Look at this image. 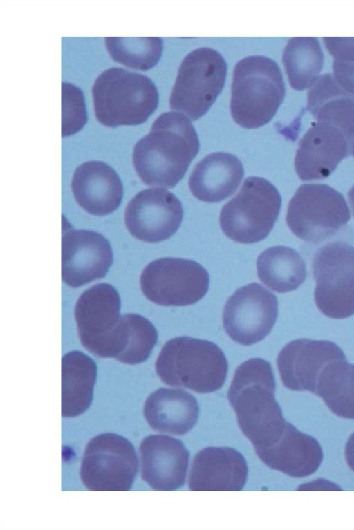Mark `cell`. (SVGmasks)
<instances>
[{
  "mask_svg": "<svg viewBox=\"0 0 354 530\" xmlns=\"http://www.w3.org/2000/svg\"><path fill=\"white\" fill-rule=\"evenodd\" d=\"M328 52L335 59L354 60V37H323Z\"/></svg>",
  "mask_w": 354,
  "mask_h": 530,
  "instance_id": "32",
  "label": "cell"
},
{
  "mask_svg": "<svg viewBox=\"0 0 354 530\" xmlns=\"http://www.w3.org/2000/svg\"><path fill=\"white\" fill-rule=\"evenodd\" d=\"M281 205V196L271 182L261 177H248L236 196L222 207L221 229L237 243L259 242L272 231Z\"/></svg>",
  "mask_w": 354,
  "mask_h": 530,
  "instance_id": "6",
  "label": "cell"
},
{
  "mask_svg": "<svg viewBox=\"0 0 354 530\" xmlns=\"http://www.w3.org/2000/svg\"><path fill=\"white\" fill-rule=\"evenodd\" d=\"M351 218L344 196L324 184H304L289 202L286 223L299 239L318 244L333 236Z\"/></svg>",
  "mask_w": 354,
  "mask_h": 530,
  "instance_id": "8",
  "label": "cell"
},
{
  "mask_svg": "<svg viewBox=\"0 0 354 530\" xmlns=\"http://www.w3.org/2000/svg\"><path fill=\"white\" fill-rule=\"evenodd\" d=\"M275 379L270 363L250 359L236 370L227 398L239 426L254 448L272 446L281 436L286 422L275 399Z\"/></svg>",
  "mask_w": 354,
  "mask_h": 530,
  "instance_id": "2",
  "label": "cell"
},
{
  "mask_svg": "<svg viewBox=\"0 0 354 530\" xmlns=\"http://www.w3.org/2000/svg\"><path fill=\"white\" fill-rule=\"evenodd\" d=\"M141 475L156 491H174L185 481L189 453L181 441L151 435L140 443Z\"/></svg>",
  "mask_w": 354,
  "mask_h": 530,
  "instance_id": "18",
  "label": "cell"
},
{
  "mask_svg": "<svg viewBox=\"0 0 354 530\" xmlns=\"http://www.w3.org/2000/svg\"><path fill=\"white\" fill-rule=\"evenodd\" d=\"M345 457L348 466L354 472V433L350 436L346 443Z\"/></svg>",
  "mask_w": 354,
  "mask_h": 530,
  "instance_id": "34",
  "label": "cell"
},
{
  "mask_svg": "<svg viewBox=\"0 0 354 530\" xmlns=\"http://www.w3.org/2000/svg\"><path fill=\"white\" fill-rule=\"evenodd\" d=\"M260 281L271 290L284 293L297 289L307 275L306 263L294 249L282 245L269 247L257 260Z\"/></svg>",
  "mask_w": 354,
  "mask_h": 530,
  "instance_id": "26",
  "label": "cell"
},
{
  "mask_svg": "<svg viewBox=\"0 0 354 530\" xmlns=\"http://www.w3.org/2000/svg\"><path fill=\"white\" fill-rule=\"evenodd\" d=\"M282 61L291 87L302 91L319 77L324 55L316 37H295L288 40Z\"/></svg>",
  "mask_w": 354,
  "mask_h": 530,
  "instance_id": "27",
  "label": "cell"
},
{
  "mask_svg": "<svg viewBox=\"0 0 354 530\" xmlns=\"http://www.w3.org/2000/svg\"><path fill=\"white\" fill-rule=\"evenodd\" d=\"M254 450L268 467L297 478L314 473L323 460L319 442L288 422L277 442L269 447Z\"/></svg>",
  "mask_w": 354,
  "mask_h": 530,
  "instance_id": "20",
  "label": "cell"
},
{
  "mask_svg": "<svg viewBox=\"0 0 354 530\" xmlns=\"http://www.w3.org/2000/svg\"><path fill=\"white\" fill-rule=\"evenodd\" d=\"M333 76L337 82L347 92L354 95V60L333 59Z\"/></svg>",
  "mask_w": 354,
  "mask_h": 530,
  "instance_id": "33",
  "label": "cell"
},
{
  "mask_svg": "<svg viewBox=\"0 0 354 530\" xmlns=\"http://www.w3.org/2000/svg\"><path fill=\"white\" fill-rule=\"evenodd\" d=\"M247 477V463L240 452L229 447H208L194 457L188 484L191 491H238Z\"/></svg>",
  "mask_w": 354,
  "mask_h": 530,
  "instance_id": "19",
  "label": "cell"
},
{
  "mask_svg": "<svg viewBox=\"0 0 354 530\" xmlns=\"http://www.w3.org/2000/svg\"><path fill=\"white\" fill-rule=\"evenodd\" d=\"M307 108L317 122L339 128L354 142V95L345 91L333 75H319L308 88Z\"/></svg>",
  "mask_w": 354,
  "mask_h": 530,
  "instance_id": "24",
  "label": "cell"
},
{
  "mask_svg": "<svg viewBox=\"0 0 354 530\" xmlns=\"http://www.w3.org/2000/svg\"><path fill=\"white\" fill-rule=\"evenodd\" d=\"M346 359L342 349L328 340L299 339L287 343L280 351L277 364L285 387L295 391L316 395L319 379L334 361Z\"/></svg>",
  "mask_w": 354,
  "mask_h": 530,
  "instance_id": "15",
  "label": "cell"
},
{
  "mask_svg": "<svg viewBox=\"0 0 354 530\" xmlns=\"http://www.w3.org/2000/svg\"><path fill=\"white\" fill-rule=\"evenodd\" d=\"M277 316V296L261 285L253 283L238 289L227 300L223 324L234 341L250 346L270 332Z\"/></svg>",
  "mask_w": 354,
  "mask_h": 530,
  "instance_id": "13",
  "label": "cell"
},
{
  "mask_svg": "<svg viewBox=\"0 0 354 530\" xmlns=\"http://www.w3.org/2000/svg\"><path fill=\"white\" fill-rule=\"evenodd\" d=\"M121 301L117 290L100 283L85 290L75 307V319L82 346L94 355L114 359L123 343Z\"/></svg>",
  "mask_w": 354,
  "mask_h": 530,
  "instance_id": "9",
  "label": "cell"
},
{
  "mask_svg": "<svg viewBox=\"0 0 354 530\" xmlns=\"http://www.w3.org/2000/svg\"><path fill=\"white\" fill-rule=\"evenodd\" d=\"M138 469L136 452L124 437L106 433L87 444L80 466L82 484L90 491H127Z\"/></svg>",
  "mask_w": 354,
  "mask_h": 530,
  "instance_id": "11",
  "label": "cell"
},
{
  "mask_svg": "<svg viewBox=\"0 0 354 530\" xmlns=\"http://www.w3.org/2000/svg\"><path fill=\"white\" fill-rule=\"evenodd\" d=\"M62 135L69 136L81 130L87 121L82 91L68 83H62Z\"/></svg>",
  "mask_w": 354,
  "mask_h": 530,
  "instance_id": "31",
  "label": "cell"
},
{
  "mask_svg": "<svg viewBox=\"0 0 354 530\" xmlns=\"http://www.w3.org/2000/svg\"><path fill=\"white\" fill-rule=\"evenodd\" d=\"M113 263L109 242L100 234L70 229L62 238V278L78 287L104 277Z\"/></svg>",
  "mask_w": 354,
  "mask_h": 530,
  "instance_id": "16",
  "label": "cell"
},
{
  "mask_svg": "<svg viewBox=\"0 0 354 530\" xmlns=\"http://www.w3.org/2000/svg\"><path fill=\"white\" fill-rule=\"evenodd\" d=\"M127 337L124 350L116 360L135 365L145 361L158 340V332L151 322L136 314H123Z\"/></svg>",
  "mask_w": 354,
  "mask_h": 530,
  "instance_id": "30",
  "label": "cell"
},
{
  "mask_svg": "<svg viewBox=\"0 0 354 530\" xmlns=\"http://www.w3.org/2000/svg\"><path fill=\"white\" fill-rule=\"evenodd\" d=\"M91 92L96 119L108 127L140 124L158 105L154 83L146 75L122 68L103 71Z\"/></svg>",
  "mask_w": 354,
  "mask_h": 530,
  "instance_id": "5",
  "label": "cell"
},
{
  "mask_svg": "<svg viewBox=\"0 0 354 530\" xmlns=\"http://www.w3.org/2000/svg\"><path fill=\"white\" fill-rule=\"evenodd\" d=\"M155 368L160 380L167 385L210 393L223 386L228 364L223 352L214 343L178 337L165 343Z\"/></svg>",
  "mask_w": 354,
  "mask_h": 530,
  "instance_id": "3",
  "label": "cell"
},
{
  "mask_svg": "<svg viewBox=\"0 0 354 530\" xmlns=\"http://www.w3.org/2000/svg\"><path fill=\"white\" fill-rule=\"evenodd\" d=\"M97 378V365L80 351L65 354L62 359V416L74 417L90 406Z\"/></svg>",
  "mask_w": 354,
  "mask_h": 530,
  "instance_id": "25",
  "label": "cell"
},
{
  "mask_svg": "<svg viewBox=\"0 0 354 530\" xmlns=\"http://www.w3.org/2000/svg\"><path fill=\"white\" fill-rule=\"evenodd\" d=\"M281 70L272 59L251 55L234 66L230 112L243 128H259L274 116L285 96Z\"/></svg>",
  "mask_w": 354,
  "mask_h": 530,
  "instance_id": "4",
  "label": "cell"
},
{
  "mask_svg": "<svg viewBox=\"0 0 354 530\" xmlns=\"http://www.w3.org/2000/svg\"><path fill=\"white\" fill-rule=\"evenodd\" d=\"M351 153H352V155H353V158H354V142H353V145H352V148H351Z\"/></svg>",
  "mask_w": 354,
  "mask_h": 530,
  "instance_id": "36",
  "label": "cell"
},
{
  "mask_svg": "<svg viewBox=\"0 0 354 530\" xmlns=\"http://www.w3.org/2000/svg\"><path fill=\"white\" fill-rule=\"evenodd\" d=\"M105 44L111 57L128 68L148 70L158 62L163 42L158 37H106Z\"/></svg>",
  "mask_w": 354,
  "mask_h": 530,
  "instance_id": "29",
  "label": "cell"
},
{
  "mask_svg": "<svg viewBox=\"0 0 354 530\" xmlns=\"http://www.w3.org/2000/svg\"><path fill=\"white\" fill-rule=\"evenodd\" d=\"M243 176V164L236 156L216 152L196 164L189 176V187L199 200L218 202L237 190Z\"/></svg>",
  "mask_w": 354,
  "mask_h": 530,
  "instance_id": "22",
  "label": "cell"
},
{
  "mask_svg": "<svg viewBox=\"0 0 354 530\" xmlns=\"http://www.w3.org/2000/svg\"><path fill=\"white\" fill-rule=\"evenodd\" d=\"M316 395L336 415L354 419V364L342 359L328 366L321 375Z\"/></svg>",
  "mask_w": 354,
  "mask_h": 530,
  "instance_id": "28",
  "label": "cell"
},
{
  "mask_svg": "<svg viewBox=\"0 0 354 530\" xmlns=\"http://www.w3.org/2000/svg\"><path fill=\"white\" fill-rule=\"evenodd\" d=\"M227 64L216 50L203 47L182 61L169 98L171 109L192 120L203 116L222 91Z\"/></svg>",
  "mask_w": 354,
  "mask_h": 530,
  "instance_id": "7",
  "label": "cell"
},
{
  "mask_svg": "<svg viewBox=\"0 0 354 530\" xmlns=\"http://www.w3.org/2000/svg\"><path fill=\"white\" fill-rule=\"evenodd\" d=\"M353 144L335 126L317 122L300 140L295 169L303 181L328 178L344 158L350 155Z\"/></svg>",
  "mask_w": 354,
  "mask_h": 530,
  "instance_id": "17",
  "label": "cell"
},
{
  "mask_svg": "<svg viewBox=\"0 0 354 530\" xmlns=\"http://www.w3.org/2000/svg\"><path fill=\"white\" fill-rule=\"evenodd\" d=\"M140 283L145 297L156 304L186 306L205 296L209 276L193 260L166 257L149 263L140 275Z\"/></svg>",
  "mask_w": 354,
  "mask_h": 530,
  "instance_id": "12",
  "label": "cell"
},
{
  "mask_svg": "<svg viewBox=\"0 0 354 530\" xmlns=\"http://www.w3.org/2000/svg\"><path fill=\"white\" fill-rule=\"evenodd\" d=\"M312 267L319 310L335 319L354 314V247L339 241L326 244L315 254Z\"/></svg>",
  "mask_w": 354,
  "mask_h": 530,
  "instance_id": "10",
  "label": "cell"
},
{
  "mask_svg": "<svg viewBox=\"0 0 354 530\" xmlns=\"http://www.w3.org/2000/svg\"><path fill=\"white\" fill-rule=\"evenodd\" d=\"M183 218L181 202L161 188L144 189L128 203L124 222L129 233L147 243H159L172 236Z\"/></svg>",
  "mask_w": 354,
  "mask_h": 530,
  "instance_id": "14",
  "label": "cell"
},
{
  "mask_svg": "<svg viewBox=\"0 0 354 530\" xmlns=\"http://www.w3.org/2000/svg\"><path fill=\"white\" fill-rule=\"evenodd\" d=\"M71 189L78 205L95 216L116 210L123 194L121 180L115 170L104 162L88 161L74 171Z\"/></svg>",
  "mask_w": 354,
  "mask_h": 530,
  "instance_id": "21",
  "label": "cell"
},
{
  "mask_svg": "<svg viewBox=\"0 0 354 530\" xmlns=\"http://www.w3.org/2000/svg\"><path fill=\"white\" fill-rule=\"evenodd\" d=\"M199 408L196 398L181 389L159 388L146 399L143 413L158 432L184 435L195 425Z\"/></svg>",
  "mask_w": 354,
  "mask_h": 530,
  "instance_id": "23",
  "label": "cell"
},
{
  "mask_svg": "<svg viewBox=\"0 0 354 530\" xmlns=\"http://www.w3.org/2000/svg\"><path fill=\"white\" fill-rule=\"evenodd\" d=\"M348 198H349L348 199L349 200V203L351 205V209H352L353 215V217H354V185L351 187V189L348 191Z\"/></svg>",
  "mask_w": 354,
  "mask_h": 530,
  "instance_id": "35",
  "label": "cell"
},
{
  "mask_svg": "<svg viewBox=\"0 0 354 530\" xmlns=\"http://www.w3.org/2000/svg\"><path fill=\"white\" fill-rule=\"evenodd\" d=\"M199 149L196 131L189 118L181 113L167 112L135 144L133 163L144 184L172 188L183 178Z\"/></svg>",
  "mask_w": 354,
  "mask_h": 530,
  "instance_id": "1",
  "label": "cell"
}]
</instances>
